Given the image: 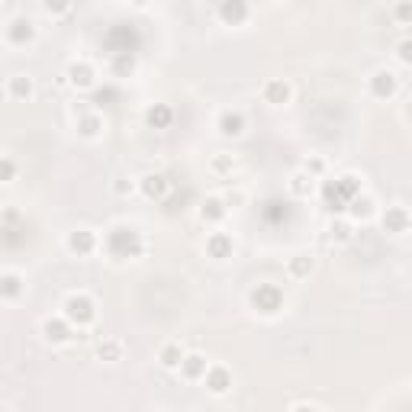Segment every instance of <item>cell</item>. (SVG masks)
Listing matches in <instances>:
<instances>
[{"label": "cell", "instance_id": "6da1fadb", "mask_svg": "<svg viewBox=\"0 0 412 412\" xmlns=\"http://www.w3.org/2000/svg\"><path fill=\"white\" fill-rule=\"evenodd\" d=\"M358 197H361V181L354 174H345L338 181H326V187H322V200H326V206L332 213H345Z\"/></svg>", "mask_w": 412, "mask_h": 412}, {"label": "cell", "instance_id": "7a4b0ae2", "mask_svg": "<svg viewBox=\"0 0 412 412\" xmlns=\"http://www.w3.org/2000/svg\"><path fill=\"white\" fill-rule=\"evenodd\" d=\"M103 245H107V252L113 258H139L142 255V236L132 226H113L107 232V242Z\"/></svg>", "mask_w": 412, "mask_h": 412}, {"label": "cell", "instance_id": "3957f363", "mask_svg": "<svg viewBox=\"0 0 412 412\" xmlns=\"http://www.w3.org/2000/svg\"><path fill=\"white\" fill-rule=\"evenodd\" d=\"M61 316H65L75 328H87V326H94V319H97V303H94L87 293H75V297L65 300V313Z\"/></svg>", "mask_w": 412, "mask_h": 412}, {"label": "cell", "instance_id": "277c9868", "mask_svg": "<svg viewBox=\"0 0 412 412\" xmlns=\"http://www.w3.org/2000/svg\"><path fill=\"white\" fill-rule=\"evenodd\" d=\"M252 306L261 316H277L283 309V290L277 283H258L252 290Z\"/></svg>", "mask_w": 412, "mask_h": 412}, {"label": "cell", "instance_id": "5b68a950", "mask_svg": "<svg viewBox=\"0 0 412 412\" xmlns=\"http://www.w3.org/2000/svg\"><path fill=\"white\" fill-rule=\"evenodd\" d=\"M367 87H371V94H374L377 100H390L399 91V77L390 68H377L374 75H371V81H367Z\"/></svg>", "mask_w": 412, "mask_h": 412}, {"label": "cell", "instance_id": "8992f818", "mask_svg": "<svg viewBox=\"0 0 412 412\" xmlns=\"http://www.w3.org/2000/svg\"><path fill=\"white\" fill-rule=\"evenodd\" d=\"M380 226H383V232H390V236H399V232H409L412 216H409L406 206H387V213L380 216Z\"/></svg>", "mask_w": 412, "mask_h": 412}, {"label": "cell", "instance_id": "52a82bcc", "mask_svg": "<svg viewBox=\"0 0 412 412\" xmlns=\"http://www.w3.org/2000/svg\"><path fill=\"white\" fill-rule=\"evenodd\" d=\"M65 77H68L77 91H91L94 81H97V71H94L91 61L77 58V61H71V65H68V75H65Z\"/></svg>", "mask_w": 412, "mask_h": 412}, {"label": "cell", "instance_id": "ba28073f", "mask_svg": "<svg viewBox=\"0 0 412 412\" xmlns=\"http://www.w3.org/2000/svg\"><path fill=\"white\" fill-rule=\"evenodd\" d=\"M203 383H206V390H210V393L222 397V393H229V390H232V371H229V367H222V364H210Z\"/></svg>", "mask_w": 412, "mask_h": 412}, {"label": "cell", "instance_id": "9c48e42d", "mask_svg": "<svg viewBox=\"0 0 412 412\" xmlns=\"http://www.w3.org/2000/svg\"><path fill=\"white\" fill-rule=\"evenodd\" d=\"M42 335H46V342H52V345H65L71 335H75V326H71L65 316H55V319L42 322Z\"/></svg>", "mask_w": 412, "mask_h": 412}, {"label": "cell", "instance_id": "30bf717a", "mask_svg": "<svg viewBox=\"0 0 412 412\" xmlns=\"http://www.w3.org/2000/svg\"><path fill=\"white\" fill-rule=\"evenodd\" d=\"M248 16H252V7L245 0H226V4H219V20L226 26H242Z\"/></svg>", "mask_w": 412, "mask_h": 412}, {"label": "cell", "instance_id": "8fae6325", "mask_svg": "<svg viewBox=\"0 0 412 412\" xmlns=\"http://www.w3.org/2000/svg\"><path fill=\"white\" fill-rule=\"evenodd\" d=\"M261 94H264V103H271V107H283V103H290L293 87L287 84L283 77H274V81H267Z\"/></svg>", "mask_w": 412, "mask_h": 412}, {"label": "cell", "instance_id": "7c38bea8", "mask_svg": "<svg viewBox=\"0 0 412 412\" xmlns=\"http://www.w3.org/2000/svg\"><path fill=\"white\" fill-rule=\"evenodd\" d=\"M94 248H97V232H91V229H75V232L68 236V252L77 255V258L91 255Z\"/></svg>", "mask_w": 412, "mask_h": 412}, {"label": "cell", "instance_id": "4fadbf2b", "mask_svg": "<svg viewBox=\"0 0 412 412\" xmlns=\"http://www.w3.org/2000/svg\"><path fill=\"white\" fill-rule=\"evenodd\" d=\"M36 39V23L32 20H13L7 26V42L10 46H30Z\"/></svg>", "mask_w": 412, "mask_h": 412}, {"label": "cell", "instance_id": "5bb4252c", "mask_svg": "<svg viewBox=\"0 0 412 412\" xmlns=\"http://www.w3.org/2000/svg\"><path fill=\"white\" fill-rule=\"evenodd\" d=\"M216 126H219V132L226 139H236L245 132V113H238V110H222L219 120H216Z\"/></svg>", "mask_w": 412, "mask_h": 412}, {"label": "cell", "instance_id": "9a60e30c", "mask_svg": "<svg viewBox=\"0 0 412 412\" xmlns=\"http://www.w3.org/2000/svg\"><path fill=\"white\" fill-rule=\"evenodd\" d=\"M184 358H187V352H184V345L181 342H165L158 348V364L161 367H168V371H181Z\"/></svg>", "mask_w": 412, "mask_h": 412}, {"label": "cell", "instance_id": "2e32d148", "mask_svg": "<svg viewBox=\"0 0 412 412\" xmlns=\"http://www.w3.org/2000/svg\"><path fill=\"white\" fill-rule=\"evenodd\" d=\"M36 94V81L30 75H10L7 77V97L10 100H30Z\"/></svg>", "mask_w": 412, "mask_h": 412}, {"label": "cell", "instance_id": "e0dca14e", "mask_svg": "<svg viewBox=\"0 0 412 412\" xmlns=\"http://www.w3.org/2000/svg\"><path fill=\"white\" fill-rule=\"evenodd\" d=\"M206 255L216 258V261L232 258V236H226V232H213V236L206 238Z\"/></svg>", "mask_w": 412, "mask_h": 412}, {"label": "cell", "instance_id": "ac0fdd59", "mask_svg": "<svg viewBox=\"0 0 412 412\" xmlns=\"http://www.w3.org/2000/svg\"><path fill=\"white\" fill-rule=\"evenodd\" d=\"M168 177L165 174H146L142 177V193H146L148 200H165L168 197Z\"/></svg>", "mask_w": 412, "mask_h": 412}, {"label": "cell", "instance_id": "d6986e66", "mask_svg": "<svg viewBox=\"0 0 412 412\" xmlns=\"http://www.w3.org/2000/svg\"><path fill=\"white\" fill-rule=\"evenodd\" d=\"M206 371H210V364H206L203 354H187V358H184V364H181L184 380H203Z\"/></svg>", "mask_w": 412, "mask_h": 412}, {"label": "cell", "instance_id": "ffe728a7", "mask_svg": "<svg viewBox=\"0 0 412 412\" xmlns=\"http://www.w3.org/2000/svg\"><path fill=\"white\" fill-rule=\"evenodd\" d=\"M171 120H174V110H171L168 103H155V107L146 110V122L152 129H168Z\"/></svg>", "mask_w": 412, "mask_h": 412}, {"label": "cell", "instance_id": "44dd1931", "mask_svg": "<svg viewBox=\"0 0 412 412\" xmlns=\"http://www.w3.org/2000/svg\"><path fill=\"white\" fill-rule=\"evenodd\" d=\"M226 213H229V206H226V200H219V197H206L203 206H200L203 222H222L226 219Z\"/></svg>", "mask_w": 412, "mask_h": 412}, {"label": "cell", "instance_id": "7402d4cb", "mask_svg": "<svg viewBox=\"0 0 412 412\" xmlns=\"http://www.w3.org/2000/svg\"><path fill=\"white\" fill-rule=\"evenodd\" d=\"M77 132H81V139H100V132H103L100 113H81L77 116Z\"/></svg>", "mask_w": 412, "mask_h": 412}, {"label": "cell", "instance_id": "603a6c76", "mask_svg": "<svg viewBox=\"0 0 412 412\" xmlns=\"http://www.w3.org/2000/svg\"><path fill=\"white\" fill-rule=\"evenodd\" d=\"M20 290H23V277L13 274V271H4V277H0V297L16 300L20 297Z\"/></svg>", "mask_w": 412, "mask_h": 412}, {"label": "cell", "instance_id": "cb8c5ba5", "mask_svg": "<svg viewBox=\"0 0 412 412\" xmlns=\"http://www.w3.org/2000/svg\"><path fill=\"white\" fill-rule=\"evenodd\" d=\"M110 71H113L116 77H126L136 71V52H116L113 61H110Z\"/></svg>", "mask_w": 412, "mask_h": 412}, {"label": "cell", "instance_id": "d4e9b609", "mask_svg": "<svg viewBox=\"0 0 412 412\" xmlns=\"http://www.w3.org/2000/svg\"><path fill=\"white\" fill-rule=\"evenodd\" d=\"M313 181L316 177H309L306 171H297V174L290 177V193L293 197H309V193H313Z\"/></svg>", "mask_w": 412, "mask_h": 412}, {"label": "cell", "instance_id": "484cf974", "mask_svg": "<svg viewBox=\"0 0 412 412\" xmlns=\"http://www.w3.org/2000/svg\"><path fill=\"white\" fill-rule=\"evenodd\" d=\"M348 213H352V219H371V216H374V200L361 193V197L348 206Z\"/></svg>", "mask_w": 412, "mask_h": 412}, {"label": "cell", "instance_id": "4316f807", "mask_svg": "<svg viewBox=\"0 0 412 412\" xmlns=\"http://www.w3.org/2000/svg\"><path fill=\"white\" fill-rule=\"evenodd\" d=\"M97 358L100 361H120L122 358V345L113 342V338H103V342L97 345Z\"/></svg>", "mask_w": 412, "mask_h": 412}, {"label": "cell", "instance_id": "83f0119b", "mask_svg": "<svg viewBox=\"0 0 412 412\" xmlns=\"http://www.w3.org/2000/svg\"><path fill=\"white\" fill-rule=\"evenodd\" d=\"M290 274L293 277L313 274V258H306V255H297V258H290Z\"/></svg>", "mask_w": 412, "mask_h": 412}, {"label": "cell", "instance_id": "f1b7e54d", "mask_svg": "<svg viewBox=\"0 0 412 412\" xmlns=\"http://www.w3.org/2000/svg\"><path fill=\"white\" fill-rule=\"evenodd\" d=\"M393 20H397L399 26H412V0H403V4L393 7Z\"/></svg>", "mask_w": 412, "mask_h": 412}, {"label": "cell", "instance_id": "f546056e", "mask_svg": "<svg viewBox=\"0 0 412 412\" xmlns=\"http://www.w3.org/2000/svg\"><path fill=\"white\" fill-rule=\"evenodd\" d=\"M397 58L403 61L406 68H412V36L399 39V46H397Z\"/></svg>", "mask_w": 412, "mask_h": 412}, {"label": "cell", "instance_id": "4dcf8cb0", "mask_svg": "<svg viewBox=\"0 0 412 412\" xmlns=\"http://www.w3.org/2000/svg\"><path fill=\"white\" fill-rule=\"evenodd\" d=\"M332 238H338V242H348V238H352V222H345V219L332 222Z\"/></svg>", "mask_w": 412, "mask_h": 412}, {"label": "cell", "instance_id": "1f68e13d", "mask_svg": "<svg viewBox=\"0 0 412 412\" xmlns=\"http://www.w3.org/2000/svg\"><path fill=\"white\" fill-rule=\"evenodd\" d=\"M303 171H306L309 177H319L322 171H326V161H322V158H306V161H303Z\"/></svg>", "mask_w": 412, "mask_h": 412}, {"label": "cell", "instance_id": "d6a6232c", "mask_svg": "<svg viewBox=\"0 0 412 412\" xmlns=\"http://www.w3.org/2000/svg\"><path fill=\"white\" fill-rule=\"evenodd\" d=\"M0 171H4V181H13V177H16V165H13V158H4V161H0Z\"/></svg>", "mask_w": 412, "mask_h": 412}, {"label": "cell", "instance_id": "836d02e7", "mask_svg": "<svg viewBox=\"0 0 412 412\" xmlns=\"http://www.w3.org/2000/svg\"><path fill=\"white\" fill-rule=\"evenodd\" d=\"M113 191L120 193V197H126V193H132V181H126V177H116L113 184Z\"/></svg>", "mask_w": 412, "mask_h": 412}, {"label": "cell", "instance_id": "e575fe53", "mask_svg": "<svg viewBox=\"0 0 412 412\" xmlns=\"http://www.w3.org/2000/svg\"><path fill=\"white\" fill-rule=\"evenodd\" d=\"M42 10H46V13H55V16H61V13H68V4H42Z\"/></svg>", "mask_w": 412, "mask_h": 412}, {"label": "cell", "instance_id": "d590c367", "mask_svg": "<svg viewBox=\"0 0 412 412\" xmlns=\"http://www.w3.org/2000/svg\"><path fill=\"white\" fill-rule=\"evenodd\" d=\"M232 165H236L232 158H216V161H213V168H216V171H232Z\"/></svg>", "mask_w": 412, "mask_h": 412}, {"label": "cell", "instance_id": "8d00e7d4", "mask_svg": "<svg viewBox=\"0 0 412 412\" xmlns=\"http://www.w3.org/2000/svg\"><path fill=\"white\" fill-rule=\"evenodd\" d=\"M290 412H319V409H316V406H309V403H300V406H293Z\"/></svg>", "mask_w": 412, "mask_h": 412}, {"label": "cell", "instance_id": "74e56055", "mask_svg": "<svg viewBox=\"0 0 412 412\" xmlns=\"http://www.w3.org/2000/svg\"><path fill=\"white\" fill-rule=\"evenodd\" d=\"M406 116H409V120H412V100H409V107H406Z\"/></svg>", "mask_w": 412, "mask_h": 412}, {"label": "cell", "instance_id": "f35d334b", "mask_svg": "<svg viewBox=\"0 0 412 412\" xmlns=\"http://www.w3.org/2000/svg\"><path fill=\"white\" fill-rule=\"evenodd\" d=\"M4 412H13V409H4Z\"/></svg>", "mask_w": 412, "mask_h": 412}]
</instances>
